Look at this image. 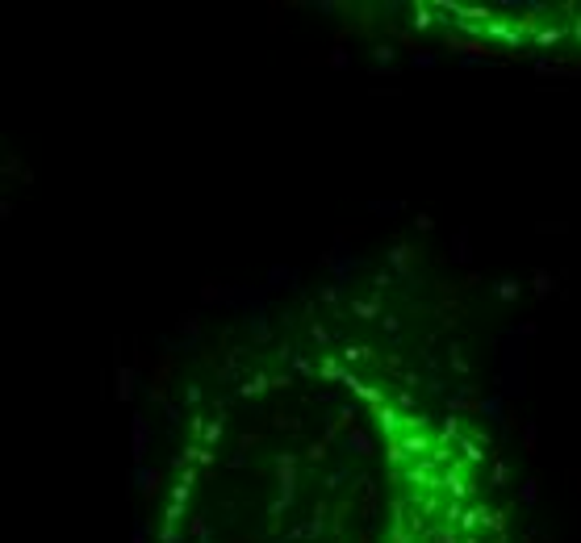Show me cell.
<instances>
[{"label":"cell","mask_w":581,"mask_h":543,"mask_svg":"<svg viewBox=\"0 0 581 543\" xmlns=\"http://www.w3.org/2000/svg\"><path fill=\"white\" fill-rule=\"evenodd\" d=\"M439 494H448L452 502H464V506H472V498H477V480H472V468H468L464 460H456L452 468H443Z\"/></svg>","instance_id":"cell-1"},{"label":"cell","mask_w":581,"mask_h":543,"mask_svg":"<svg viewBox=\"0 0 581 543\" xmlns=\"http://www.w3.org/2000/svg\"><path fill=\"white\" fill-rule=\"evenodd\" d=\"M389 443H397V452H402V460H406V468H410V464H418V460H431V456H435L439 434H431V430H402L397 439H389Z\"/></svg>","instance_id":"cell-2"},{"label":"cell","mask_w":581,"mask_h":543,"mask_svg":"<svg viewBox=\"0 0 581 543\" xmlns=\"http://www.w3.org/2000/svg\"><path fill=\"white\" fill-rule=\"evenodd\" d=\"M172 372H176V355H172V351L155 355V364H151V376H146V397H151V406H168V401H172V397H168Z\"/></svg>","instance_id":"cell-3"},{"label":"cell","mask_w":581,"mask_h":543,"mask_svg":"<svg viewBox=\"0 0 581 543\" xmlns=\"http://www.w3.org/2000/svg\"><path fill=\"white\" fill-rule=\"evenodd\" d=\"M397 480H402V485H410V498H418V489H422V494H439L443 472H439L431 460H418V464H410L406 472H397Z\"/></svg>","instance_id":"cell-4"},{"label":"cell","mask_w":581,"mask_h":543,"mask_svg":"<svg viewBox=\"0 0 581 543\" xmlns=\"http://www.w3.org/2000/svg\"><path fill=\"white\" fill-rule=\"evenodd\" d=\"M276 480H281V502L293 510V502H297V452H276Z\"/></svg>","instance_id":"cell-5"},{"label":"cell","mask_w":581,"mask_h":543,"mask_svg":"<svg viewBox=\"0 0 581 543\" xmlns=\"http://www.w3.org/2000/svg\"><path fill=\"white\" fill-rule=\"evenodd\" d=\"M385 259H389V272H393V276L410 280L414 272H418V263H422V251L410 247V243H393V247L385 251Z\"/></svg>","instance_id":"cell-6"},{"label":"cell","mask_w":581,"mask_h":543,"mask_svg":"<svg viewBox=\"0 0 581 543\" xmlns=\"http://www.w3.org/2000/svg\"><path fill=\"white\" fill-rule=\"evenodd\" d=\"M151 418L146 414H134L130 418V456H134V468H142V460H146V452H151Z\"/></svg>","instance_id":"cell-7"},{"label":"cell","mask_w":581,"mask_h":543,"mask_svg":"<svg viewBox=\"0 0 581 543\" xmlns=\"http://www.w3.org/2000/svg\"><path fill=\"white\" fill-rule=\"evenodd\" d=\"M368 418L377 422V430L385 434V443H389V439H397V434L406 430V426H402V418H406V414H402L393 401H385V406H377V410H368Z\"/></svg>","instance_id":"cell-8"},{"label":"cell","mask_w":581,"mask_h":543,"mask_svg":"<svg viewBox=\"0 0 581 543\" xmlns=\"http://www.w3.org/2000/svg\"><path fill=\"white\" fill-rule=\"evenodd\" d=\"M351 489H360V522L364 527H373V518H377V485H373V476H355L351 480Z\"/></svg>","instance_id":"cell-9"},{"label":"cell","mask_w":581,"mask_h":543,"mask_svg":"<svg viewBox=\"0 0 581 543\" xmlns=\"http://www.w3.org/2000/svg\"><path fill=\"white\" fill-rule=\"evenodd\" d=\"M347 313H351V318H360V322H381V318H385L381 293L373 289L368 297H351V301H347Z\"/></svg>","instance_id":"cell-10"},{"label":"cell","mask_w":581,"mask_h":543,"mask_svg":"<svg viewBox=\"0 0 581 543\" xmlns=\"http://www.w3.org/2000/svg\"><path fill=\"white\" fill-rule=\"evenodd\" d=\"M138 389V364H118L113 368V397L118 401H130Z\"/></svg>","instance_id":"cell-11"},{"label":"cell","mask_w":581,"mask_h":543,"mask_svg":"<svg viewBox=\"0 0 581 543\" xmlns=\"http://www.w3.org/2000/svg\"><path fill=\"white\" fill-rule=\"evenodd\" d=\"M343 447H347L355 460H373V456H377V439H373V434H368L364 426H355V430L347 434V439H343Z\"/></svg>","instance_id":"cell-12"},{"label":"cell","mask_w":581,"mask_h":543,"mask_svg":"<svg viewBox=\"0 0 581 543\" xmlns=\"http://www.w3.org/2000/svg\"><path fill=\"white\" fill-rule=\"evenodd\" d=\"M481 535H490V539H502V535H510V510L502 506H485V518H481Z\"/></svg>","instance_id":"cell-13"},{"label":"cell","mask_w":581,"mask_h":543,"mask_svg":"<svg viewBox=\"0 0 581 543\" xmlns=\"http://www.w3.org/2000/svg\"><path fill=\"white\" fill-rule=\"evenodd\" d=\"M439 21H443V17H435V9H431V0H418V5L410 9V34H418V38H422V34H427L431 25H439Z\"/></svg>","instance_id":"cell-14"},{"label":"cell","mask_w":581,"mask_h":543,"mask_svg":"<svg viewBox=\"0 0 581 543\" xmlns=\"http://www.w3.org/2000/svg\"><path fill=\"white\" fill-rule=\"evenodd\" d=\"M130 480L138 485V494H142V498L151 502L155 494H160V485H164V472H160V468H146V464H142V468H134V476H130Z\"/></svg>","instance_id":"cell-15"},{"label":"cell","mask_w":581,"mask_h":543,"mask_svg":"<svg viewBox=\"0 0 581 543\" xmlns=\"http://www.w3.org/2000/svg\"><path fill=\"white\" fill-rule=\"evenodd\" d=\"M268 389H272V376H268V372H251V376L243 380V385H239L234 393H239L243 401H251V397H263Z\"/></svg>","instance_id":"cell-16"},{"label":"cell","mask_w":581,"mask_h":543,"mask_svg":"<svg viewBox=\"0 0 581 543\" xmlns=\"http://www.w3.org/2000/svg\"><path fill=\"white\" fill-rule=\"evenodd\" d=\"M569 34H573V30H564V25L548 21V25H544V30L536 34V42H531V46H536V50H552V46H560V42H564Z\"/></svg>","instance_id":"cell-17"},{"label":"cell","mask_w":581,"mask_h":543,"mask_svg":"<svg viewBox=\"0 0 581 543\" xmlns=\"http://www.w3.org/2000/svg\"><path fill=\"white\" fill-rule=\"evenodd\" d=\"M251 339H255V343H268V339H272V326H268V318H263L259 297H251Z\"/></svg>","instance_id":"cell-18"},{"label":"cell","mask_w":581,"mask_h":543,"mask_svg":"<svg viewBox=\"0 0 581 543\" xmlns=\"http://www.w3.org/2000/svg\"><path fill=\"white\" fill-rule=\"evenodd\" d=\"M343 376H347V364L339 355H322L318 364V380H327V385H343Z\"/></svg>","instance_id":"cell-19"},{"label":"cell","mask_w":581,"mask_h":543,"mask_svg":"<svg viewBox=\"0 0 581 543\" xmlns=\"http://www.w3.org/2000/svg\"><path fill=\"white\" fill-rule=\"evenodd\" d=\"M422 543H464V535H460V527H452V522H431V531H427V539Z\"/></svg>","instance_id":"cell-20"},{"label":"cell","mask_w":581,"mask_h":543,"mask_svg":"<svg viewBox=\"0 0 581 543\" xmlns=\"http://www.w3.org/2000/svg\"><path fill=\"white\" fill-rule=\"evenodd\" d=\"M180 339H184V351H193V347L201 343V313H197V309L180 318Z\"/></svg>","instance_id":"cell-21"},{"label":"cell","mask_w":581,"mask_h":543,"mask_svg":"<svg viewBox=\"0 0 581 543\" xmlns=\"http://www.w3.org/2000/svg\"><path fill=\"white\" fill-rule=\"evenodd\" d=\"M531 293H536L540 301H548V297L556 293V276H552L548 267H536V272H531Z\"/></svg>","instance_id":"cell-22"},{"label":"cell","mask_w":581,"mask_h":543,"mask_svg":"<svg viewBox=\"0 0 581 543\" xmlns=\"http://www.w3.org/2000/svg\"><path fill=\"white\" fill-rule=\"evenodd\" d=\"M518 443H523V456H540V422L527 418L518 430Z\"/></svg>","instance_id":"cell-23"},{"label":"cell","mask_w":581,"mask_h":543,"mask_svg":"<svg viewBox=\"0 0 581 543\" xmlns=\"http://www.w3.org/2000/svg\"><path fill=\"white\" fill-rule=\"evenodd\" d=\"M456 452H460V460L468 464V468H477V464H485V447L481 443H472L468 434H460V443H456Z\"/></svg>","instance_id":"cell-24"},{"label":"cell","mask_w":581,"mask_h":543,"mask_svg":"<svg viewBox=\"0 0 581 543\" xmlns=\"http://www.w3.org/2000/svg\"><path fill=\"white\" fill-rule=\"evenodd\" d=\"M502 485H510V464H506L502 456H494V460H490V476H485V489H502Z\"/></svg>","instance_id":"cell-25"},{"label":"cell","mask_w":581,"mask_h":543,"mask_svg":"<svg viewBox=\"0 0 581 543\" xmlns=\"http://www.w3.org/2000/svg\"><path fill=\"white\" fill-rule=\"evenodd\" d=\"M339 359H343V364L351 368V364H364V359H377V355H373V347H368V343H347V347L339 351Z\"/></svg>","instance_id":"cell-26"},{"label":"cell","mask_w":581,"mask_h":543,"mask_svg":"<svg viewBox=\"0 0 581 543\" xmlns=\"http://www.w3.org/2000/svg\"><path fill=\"white\" fill-rule=\"evenodd\" d=\"M494 293H498V301H502V305H514V301L523 297V285L506 276V280H498V285H494Z\"/></svg>","instance_id":"cell-27"},{"label":"cell","mask_w":581,"mask_h":543,"mask_svg":"<svg viewBox=\"0 0 581 543\" xmlns=\"http://www.w3.org/2000/svg\"><path fill=\"white\" fill-rule=\"evenodd\" d=\"M518 502H523L527 510H536V502H540V480H536V476H527V480L518 485Z\"/></svg>","instance_id":"cell-28"},{"label":"cell","mask_w":581,"mask_h":543,"mask_svg":"<svg viewBox=\"0 0 581 543\" xmlns=\"http://www.w3.org/2000/svg\"><path fill=\"white\" fill-rule=\"evenodd\" d=\"M327 67H331V71H347V67H351V50L335 42V46H331V54H327Z\"/></svg>","instance_id":"cell-29"},{"label":"cell","mask_w":581,"mask_h":543,"mask_svg":"<svg viewBox=\"0 0 581 543\" xmlns=\"http://www.w3.org/2000/svg\"><path fill=\"white\" fill-rule=\"evenodd\" d=\"M222 434H226V418L218 414V418H209V426H205V439H201V443H205V447H218V443H222Z\"/></svg>","instance_id":"cell-30"},{"label":"cell","mask_w":581,"mask_h":543,"mask_svg":"<svg viewBox=\"0 0 581 543\" xmlns=\"http://www.w3.org/2000/svg\"><path fill=\"white\" fill-rule=\"evenodd\" d=\"M393 59H397V46L393 42H377L373 46V63L377 67H393Z\"/></svg>","instance_id":"cell-31"},{"label":"cell","mask_w":581,"mask_h":543,"mask_svg":"<svg viewBox=\"0 0 581 543\" xmlns=\"http://www.w3.org/2000/svg\"><path fill=\"white\" fill-rule=\"evenodd\" d=\"M410 59H414V67H418V71H431V67H439V59H443V54H439V50H427V46H422L418 54H410Z\"/></svg>","instance_id":"cell-32"},{"label":"cell","mask_w":581,"mask_h":543,"mask_svg":"<svg viewBox=\"0 0 581 543\" xmlns=\"http://www.w3.org/2000/svg\"><path fill=\"white\" fill-rule=\"evenodd\" d=\"M452 259H456V263H468V259H472V251H468V230H456V239H452Z\"/></svg>","instance_id":"cell-33"},{"label":"cell","mask_w":581,"mask_h":543,"mask_svg":"<svg viewBox=\"0 0 581 543\" xmlns=\"http://www.w3.org/2000/svg\"><path fill=\"white\" fill-rule=\"evenodd\" d=\"M327 456H331V443H327V439H314V443L305 447V460H309L314 468H318V464H322Z\"/></svg>","instance_id":"cell-34"},{"label":"cell","mask_w":581,"mask_h":543,"mask_svg":"<svg viewBox=\"0 0 581 543\" xmlns=\"http://www.w3.org/2000/svg\"><path fill=\"white\" fill-rule=\"evenodd\" d=\"M268 422H272L276 430H289V434L301 430V418H293V414H285V410H281V414H268Z\"/></svg>","instance_id":"cell-35"},{"label":"cell","mask_w":581,"mask_h":543,"mask_svg":"<svg viewBox=\"0 0 581 543\" xmlns=\"http://www.w3.org/2000/svg\"><path fill=\"white\" fill-rule=\"evenodd\" d=\"M402 426H406V430H431V414H427V410H414V414L402 418Z\"/></svg>","instance_id":"cell-36"},{"label":"cell","mask_w":581,"mask_h":543,"mask_svg":"<svg viewBox=\"0 0 581 543\" xmlns=\"http://www.w3.org/2000/svg\"><path fill=\"white\" fill-rule=\"evenodd\" d=\"M201 301H205V305H214V301H226V289H222L218 280H205V285H201Z\"/></svg>","instance_id":"cell-37"},{"label":"cell","mask_w":581,"mask_h":543,"mask_svg":"<svg viewBox=\"0 0 581 543\" xmlns=\"http://www.w3.org/2000/svg\"><path fill=\"white\" fill-rule=\"evenodd\" d=\"M448 364H452V372H456V376H468V372H472V368H468V359H464V351H460L456 343L448 347Z\"/></svg>","instance_id":"cell-38"},{"label":"cell","mask_w":581,"mask_h":543,"mask_svg":"<svg viewBox=\"0 0 581 543\" xmlns=\"http://www.w3.org/2000/svg\"><path fill=\"white\" fill-rule=\"evenodd\" d=\"M309 339L318 343V347H331V343H335L331 331H327V322H309Z\"/></svg>","instance_id":"cell-39"},{"label":"cell","mask_w":581,"mask_h":543,"mask_svg":"<svg viewBox=\"0 0 581 543\" xmlns=\"http://www.w3.org/2000/svg\"><path fill=\"white\" fill-rule=\"evenodd\" d=\"M393 38H397V46H406L410 54H418V50H422V42H418V34H410V30H393Z\"/></svg>","instance_id":"cell-40"},{"label":"cell","mask_w":581,"mask_h":543,"mask_svg":"<svg viewBox=\"0 0 581 543\" xmlns=\"http://www.w3.org/2000/svg\"><path fill=\"white\" fill-rule=\"evenodd\" d=\"M272 285H281L285 280V289H293V280H297V267H272V276H268Z\"/></svg>","instance_id":"cell-41"},{"label":"cell","mask_w":581,"mask_h":543,"mask_svg":"<svg viewBox=\"0 0 581 543\" xmlns=\"http://www.w3.org/2000/svg\"><path fill=\"white\" fill-rule=\"evenodd\" d=\"M339 293H343V289H339V285H335V280H331V285H322V289H318V301H322V305H331V309H335V305H339Z\"/></svg>","instance_id":"cell-42"},{"label":"cell","mask_w":581,"mask_h":543,"mask_svg":"<svg viewBox=\"0 0 581 543\" xmlns=\"http://www.w3.org/2000/svg\"><path fill=\"white\" fill-rule=\"evenodd\" d=\"M464 510H468L464 502H448V506H443V522H452V527H460V518H464Z\"/></svg>","instance_id":"cell-43"},{"label":"cell","mask_w":581,"mask_h":543,"mask_svg":"<svg viewBox=\"0 0 581 543\" xmlns=\"http://www.w3.org/2000/svg\"><path fill=\"white\" fill-rule=\"evenodd\" d=\"M214 464H218V452L205 447V443H197V468H214Z\"/></svg>","instance_id":"cell-44"},{"label":"cell","mask_w":581,"mask_h":543,"mask_svg":"<svg viewBox=\"0 0 581 543\" xmlns=\"http://www.w3.org/2000/svg\"><path fill=\"white\" fill-rule=\"evenodd\" d=\"M188 498H193V485H188V480H176V485H172V502H176V506H188Z\"/></svg>","instance_id":"cell-45"},{"label":"cell","mask_w":581,"mask_h":543,"mask_svg":"<svg viewBox=\"0 0 581 543\" xmlns=\"http://www.w3.org/2000/svg\"><path fill=\"white\" fill-rule=\"evenodd\" d=\"M464 434H468V439H472V443H481V447H494V434H490L485 426H468Z\"/></svg>","instance_id":"cell-46"},{"label":"cell","mask_w":581,"mask_h":543,"mask_svg":"<svg viewBox=\"0 0 581 543\" xmlns=\"http://www.w3.org/2000/svg\"><path fill=\"white\" fill-rule=\"evenodd\" d=\"M205 426H209V422H205V414H188V430H193V443H201V439H205Z\"/></svg>","instance_id":"cell-47"},{"label":"cell","mask_w":581,"mask_h":543,"mask_svg":"<svg viewBox=\"0 0 581 543\" xmlns=\"http://www.w3.org/2000/svg\"><path fill=\"white\" fill-rule=\"evenodd\" d=\"M289 364H293V372H297V376H318V368H314V364H309V359H305L301 351H297V355H293Z\"/></svg>","instance_id":"cell-48"},{"label":"cell","mask_w":581,"mask_h":543,"mask_svg":"<svg viewBox=\"0 0 581 543\" xmlns=\"http://www.w3.org/2000/svg\"><path fill=\"white\" fill-rule=\"evenodd\" d=\"M347 476H351V464H343V468H335V472H331V476H327L322 485H327V489H343V480H347Z\"/></svg>","instance_id":"cell-49"},{"label":"cell","mask_w":581,"mask_h":543,"mask_svg":"<svg viewBox=\"0 0 581 543\" xmlns=\"http://www.w3.org/2000/svg\"><path fill=\"white\" fill-rule=\"evenodd\" d=\"M184 506H176V502H168V510H164V522H172V527H184Z\"/></svg>","instance_id":"cell-50"},{"label":"cell","mask_w":581,"mask_h":543,"mask_svg":"<svg viewBox=\"0 0 581 543\" xmlns=\"http://www.w3.org/2000/svg\"><path fill=\"white\" fill-rule=\"evenodd\" d=\"M146 535H160V531H155V527H146L142 518L134 522V531H130V543H146Z\"/></svg>","instance_id":"cell-51"},{"label":"cell","mask_w":581,"mask_h":543,"mask_svg":"<svg viewBox=\"0 0 581 543\" xmlns=\"http://www.w3.org/2000/svg\"><path fill=\"white\" fill-rule=\"evenodd\" d=\"M251 447H259V430H243V434H239V452L247 456Z\"/></svg>","instance_id":"cell-52"},{"label":"cell","mask_w":581,"mask_h":543,"mask_svg":"<svg viewBox=\"0 0 581 543\" xmlns=\"http://www.w3.org/2000/svg\"><path fill=\"white\" fill-rule=\"evenodd\" d=\"M381 326H385V335H389V339H397V335H402V318H393V313H385V318H381Z\"/></svg>","instance_id":"cell-53"},{"label":"cell","mask_w":581,"mask_h":543,"mask_svg":"<svg viewBox=\"0 0 581 543\" xmlns=\"http://www.w3.org/2000/svg\"><path fill=\"white\" fill-rule=\"evenodd\" d=\"M414 226H418L422 234H431V230H435V217H431V213H418V217H414Z\"/></svg>","instance_id":"cell-54"},{"label":"cell","mask_w":581,"mask_h":543,"mask_svg":"<svg viewBox=\"0 0 581 543\" xmlns=\"http://www.w3.org/2000/svg\"><path fill=\"white\" fill-rule=\"evenodd\" d=\"M373 285H377V293H385V285H393V272H385V267H381L377 276H373Z\"/></svg>","instance_id":"cell-55"},{"label":"cell","mask_w":581,"mask_h":543,"mask_svg":"<svg viewBox=\"0 0 581 543\" xmlns=\"http://www.w3.org/2000/svg\"><path fill=\"white\" fill-rule=\"evenodd\" d=\"M536 331H540V322H523L514 335H518V339H536Z\"/></svg>","instance_id":"cell-56"},{"label":"cell","mask_w":581,"mask_h":543,"mask_svg":"<svg viewBox=\"0 0 581 543\" xmlns=\"http://www.w3.org/2000/svg\"><path fill=\"white\" fill-rule=\"evenodd\" d=\"M289 385H293V372H276L272 376V389H289Z\"/></svg>","instance_id":"cell-57"},{"label":"cell","mask_w":581,"mask_h":543,"mask_svg":"<svg viewBox=\"0 0 581 543\" xmlns=\"http://www.w3.org/2000/svg\"><path fill=\"white\" fill-rule=\"evenodd\" d=\"M402 385H406V389H418V385H427V380H422L418 372H406V376H402Z\"/></svg>","instance_id":"cell-58"},{"label":"cell","mask_w":581,"mask_h":543,"mask_svg":"<svg viewBox=\"0 0 581 543\" xmlns=\"http://www.w3.org/2000/svg\"><path fill=\"white\" fill-rule=\"evenodd\" d=\"M164 410H168V422H172V426H180V406H176V401H168Z\"/></svg>","instance_id":"cell-59"},{"label":"cell","mask_w":581,"mask_h":543,"mask_svg":"<svg viewBox=\"0 0 581 543\" xmlns=\"http://www.w3.org/2000/svg\"><path fill=\"white\" fill-rule=\"evenodd\" d=\"M184 401H188V406H197V401H201V389H197V385H188V389H184Z\"/></svg>","instance_id":"cell-60"},{"label":"cell","mask_w":581,"mask_h":543,"mask_svg":"<svg viewBox=\"0 0 581 543\" xmlns=\"http://www.w3.org/2000/svg\"><path fill=\"white\" fill-rule=\"evenodd\" d=\"M180 480H188V485H197V480H201V472H197V468H180Z\"/></svg>","instance_id":"cell-61"},{"label":"cell","mask_w":581,"mask_h":543,"mask_svg":"<svg viewBox=\"0 0 581 543\" xmlns=\"http://www.w3.org/2000/svg\"><path fill=\"white\" fill-rule=\"evenodd\" d=\"M351 543H373V531H368V527H364V531H360V535H355Z\"/></svg>","instance_id":"cell-62"},{"label":"cell","mask_w":581,"mask_h":543,"mask_svg":"<svg viewBox=\"0 0 581 543\" xmlns=\"http://www.w3.org/2000/svg\"><path fill=\"white\" fill-rule=\"evenodd\" d=\"M577 480H581V472H577Z\"/></svg>","instance_id":"cell-63"}]
</instances>
